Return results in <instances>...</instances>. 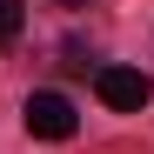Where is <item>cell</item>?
<instances>
[{
    "label": "cell",
    "instance_id": "obj_1",
    "mask_svg": "<svg viewBox=\"0 0 154 154\" xmlns=\"http://www.w3.org/2000/svg\"><path fill=\"white\" fill-rule=\"evenodd\" d=\"M20 121H27V134H34V141H74V127H81V114H74V100H67V94H54V87L27 94V107H20Z\"/></svg>",
    "mask_w": 154,
    "mask_h": 154
},
{
    "label": "cell",
    "instance_id": "obj_2",
    "mask_svg": "<svg viewBox=\"0 0 154 154\" xmlns=\"http://www.w3.org/2000/svg\"><path fill=\"white\" fill-rule=\"evenodd\" d=\"M94 94L107 100L114 114H141L147 100H154V81H147L141 67H100L94 74Z\"/></svg>",
    "mask_w": 154,
    "mask_h": 154
},
{
    "label": "cell",
    "instance_id": "obj_3",
    "mask_svg": "<svg viewBox=\"0 0 154 154\" xmlns=\"http://www.w3.org/2000/svg\"><path fill=\"white\" fill-rule=\"evenodd\" d=\"M20 20H27V7H20V0H0V47L20 34Z\"/></svg>",
    "mask_w": 154,
    "mask_h": 154
},
{
    "label": "cell",
    "instance_id": "obj_4",
    "mask_svg": "<svg viewBox=\"0 0 154 154\" xmlns=\"http://www.w3.org/2000/svg\"><path fill=\"white\" fill-rule=\"evenodd\" d=\"M60 7H87V0H60Z\"/></svg>",
    "mask_w": 154,
    "mask_h": 154
}]
</instances>
